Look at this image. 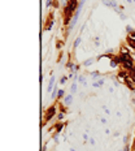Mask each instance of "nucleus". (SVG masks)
<instances>
[{
    "label": "nucleus",
    "mask_w": 135,
    "mask_h": 151,
    "mask_svg": "<svg viewBox=\"0 0 135 151\" xmlns=\"http://www.w3.org/2000/svg\"><path fill=\"white\" fill-rule=\"evenodd\" d=\"M57 107L59 105L55 103V104L49 105V107L47 108L46 113H44V116H43V123H42V125L44 126L46 125V123H49L53 117H56V115H57Z\"/></svg>",
    "instance_id": "1"
},
{
    "label": "nucleus",
    "mask_w": 135,
    "mask_h": 151,
    "mask_svg": "<svg viewBox=\"0 0 135 151\" xmlns=\"http://www.w3.org/2000/svg\"><path fill=\"white\" fill-rule=\"evenodd\" d=\"M116 76H117V77H116L117 81H119V82H125V80L129 77V71L121 68V71H118V73H117Z\"/></svg>",
    "instance_id": "2"
},
{
    "label": "nucleus",
    "mask_w": 135,
    "mask_h": 151,
    "mask_svg": "<svg viewBox=\"0 0 135 151\" xmlns=\"http://www.w3.org/2000/svg\"><path fill=\"white\" fill-rule=\"evenodd\" d=\"M125 44H126V46H127L129 48H130L131 51H135V38L130 37V35H127V37H126Z\"/></svg>",
    "instance_id": "3"
},
{
    "label": "nucleus",
    "mask_w": 135,
    "mask_h": 151,
    "mask_svg": "<svg viewBox=\"0 0 135 151\" xmlns=\"http://www.w3.org/2000/svg\"><path fill=\"white\" fill-rule=\"evenodd\" d=\"M103 3L105 7H108V8H113V9H116V8H118V4L115 1V0H103Z\"/></svg>",
    "instance_id": "4"
},
{
    "label": "nucleus",
    "mask_w": 135,
    "mask_h": 151,
    "mask_svg": "<svg viewBox=\"0 0 135 151\" xmlns=\"http://www.w3.org/2000/svg\"><path fill=\"white\" fill-rule=\"evenodd\" d=\"M62 103L66 105V107H70L71 103H73V94L65 95V96H64V99H62Z\"/></svg>",
    "instance_id": "5"
},
{
    "label": "nucleus",
    "mask_w": 135,
    "mask_h": 151,
    "mask_svg": "<svg viewBox=\"0 0 135 151\" xmlns=\"http://www.w3.org/2000/svg\"><path fill=\"white\" fill-rule=\"evenodd\" d=\"M64 126H65V123L57 121L55 125H53V128H55V133H61L62 129H64Z\"/></svg>",
    "instance_id": "6"
},
{
    "label": "nucleus",
    "mask_w": 135,
    "mask_h": 151,
    "mask_svg": "<svg viewBox=\"0 0 135 151\" xmlns=\"http://www.w3.org/2000/svg\"><path fill=\"white\" fill-rule=\"evenodd\" d=\"M125 83H126V86H127V89H130L131 91H133V90L135 89V82L130 80V77L126 78V80H125Z\"/></svg>",
    "instance_id": "7"
},
{
    "label": "nucleus",
    "mask_w": 135,
    "mask_h": 151,
    "mask_svg": "<svg viewBox=\"0 0 135 151\" xmlns=\"http://www.w3.org/2000/svg\"><path fill=\"white\" fill-rule=\"evenodd\" d=\"M105 83V80L104 78H100V80L98 81H94V83H92V87H95V89H99V87H101Z\"/></svg>",
    "instance_id": "8"
},
{
    "label": "nucleus",
    "mask_w": 135,
    "mask_h": 151,
    "mask_svg": "<svg viewBox=\"0 0 135 151\" xmlns=\"http://www.w3.org/2000/svg\"><path fill=\"white\" fill-rule=\"evenodd\" d=\"M95 61H96V59H94V57H90V59H87V60H85V61L82 63V65L86 66V68H88V66H91Z\"/></svg>",
    "instance_id": "9"
},
{
    "label": "nucleus",
    "mask_w": 135,
    "mask_h": 151,
    "mask_svg": "<svg viewBox=\"0 0 135 151\" xmlns=\"http://www.w3.org/2000/svg\"><path fill=\"white\" fill-rule=\"evenodd\" d=\"M53 24H55V20L51 19V17H49V20L47 21V25L44 26V30H46V31H49V30L53 28Z\"/></svg>",
    "instance_id": "10"
},
{
    "label": "nucleus",
    "mask_w": 135,
    "mask_h": 151,
    "mask_svg": "<svg viewBox=\"0 0 135 151\" xmlns=\"http://www.w3.org/2000/svg\"><path fill=\"white\" fill-rule=\"evenodd\" d=\"M91 77H92L94 81H98V80L101 78V73L99 71H94V72H91Z\"/></svg>",
    "instance_id": "11"
},
{
    "label": "nucleus",
    "mask_w": 135,
    "mask_h": 151,
    "mask_svg": "<svg viewBox=\"0 0 135 151\" xmlns=\"http://www.w3.org/2000/svg\"><path fill=\"white\" fill-rule=\"evenodd\" d=\"M116 12H117V14H118V16H119V19H121V20H126V19H127V16H126V14L124 13V12H122V9H119V8H116V9H115Z\"/></svg>",
    "instance_id": "12"
},
{
    "label": "nucleus",
    "mask_w": 135,
    "mask_h": 151,
    "mask_svg": "<svg viewBox=\"0 0 135 151\" xmlns=\"http://www.w3.org/2000/svg\"><path fill=\"white\" fill-rule=\"evenodd\" d=\"M59 86L57 85H55V87H53V90H52V93H51V98L52 99H56L57 98V93H59Z\"/></svg>",
    "instance_id": "13"
},
{
    "label": "nucleus",
    "mask_w": 135,
    "mask_h": 151,
    "mask_svg": "<svg viewBox=\"0 0 135 151\" xmlns=\"http://www.w3.org/2000/svg\"><path fill=\"white\" fill-rule=\"evenodd\" d=\"M109 65H110V68H113V69H116L117 66H118L119 64H118V61L115 59V57H112V59L109 60Z\"/></svg>",
    "instance_id": "14"
},
{
    "label": "nucleus",
    "mask_w": 135,
    "mask_h": 151,
    "mask_svg": "<svg viewBox=\"0 0 135 151\" xmlns=\"http://www.w3.org/2000/svg\"><path fill=\"white\" fill-rule=\"evenodd\" d=\"M64 96H65V90L64 89H60L59 90V93H57V100H62L64 99Z\"/></svg>",
    "instance_id": "15"
},
{
    "label": "nucleus",
    "mask_w": 135,
    "mask_h": 151,
    "mask_svg": "<svg viewBox=\"0 0 135 151\" xmlns=\"http://www.w3.org/2000/svg\"><path fill=\"white\" fill-rule=\"evenodd\" d=\"M81 42H82V38H81V37H77L76 41H74V43H73V48H74V50H77V48L79 47Z\"/></svg>",
    "instance_id": "16"
},
{
    "label": "nucleus",
    "mask_w": 135,
    "mask_h": 151,
    "mask_svg": "<svg viewBox=\"0 0 135 151\" xmlns=\"http://www.w3.org/2000/svg\"><path fill=\"white\" fill-rule=\"evenodd\" d=\"M56 119H57V121H64L65 113L64 112H57V115H56Z\"/></svg>",
    "instance_id": "17"
},
{
    "label": "nucleus",
    "mask_w": 135,
    "mask_h": 151,
    "mask_svg": "<svg viewBox=\"0 0 135 151\" xmlns=\"http://www.w3.org/2000/svg\"><path fill=\"white\" fill-rule=\"evenodd\" d=\"M125 30H126V34H127V35H130L131 33H133L134 30H135V29H134V28H133V26H131V25H126Z\"/></svg>",
    "instance_id": "18"
},
{
    "label": "nucleus",
    "mask_w": 135,
    "mask_h": 151,
    "mask_svg": "<svg viewBox=\"0 0 135 151\" xmlns=\"http://www.w3.org/2000/svg\"><path fill=\"white\" fill-rule=\"evenodd\" d=\"M77 90H78V89H77V82H74L73 85L70 86V94H76Z\"/></svg>",
    "instance_id": "19"
},
{
    "label": "nucleus",
    "mask_w": 135,
    "mask_h": 151,
    "mask_svg": "<svg viewBox=\"0 0 135 151\" xmlns=\"http://www.w3.org/2000/svg\"><path fill=\"white\" fill-rule=\"evenodd\" d=\"M65 66H66L68 69H70V71H73V69H74V66H76V64H74L73 61H70V60H69V61L66 63V65H65Z\"/></svg>",
    "instance_id": "20"
},
{
    "label": "nucleus",
    "mask_w": 135,
    "mask_h": 151,
    "mask_svg": "<svg viewBox=\"0 0 135 151\" xmlns=\"http://www.w3.org/2000/svg\"><path fill=\"white\" fill-rule=\"evenodd\" d=\"M78 82L82 83L83 86H86L87 83H86V80H85V76H79V77H78Z\"/></svg>",
    "instance_id": "21"
},
{
    "label": "nucleus",
    "mask_w": 135,
    "mask_h": 151,
    "mask_svg": "<svg viewBox=\"0 0 135 151\" xmlns=\"http://www.w3.org/2000/svg\"><path fill=\"white\" fill-rule=\"evenodd\" d=\"M59 134L60 133H53V135H52V140H53V142H55V143H59Z\"/></svg>",
    "instance_id": "22"
},
{
    "label": "nucleus",
    "mask_w": 135,
    "mask_h": 151,
    "mask_svg": "<svg viewBox=\"0 0 135 151\" xmlns=\"http://www.w3.org/2000/svg\"><path fill=\"white\" fill-rule=\"evenodd\" d=\"M68 80H69V78H68V76H62V77L60 78V85H64V83L66 82Z\"/></svg>",
    "instance_id": "23"
},
{
    "label": "nucleus",
    "mask_w": 135,
    "mask_h": 151,
    "mask_svg": "<svg viewBox=\"0 0 135 151\" xmlns=\"http://www.w3.org/2000/svg\"><path fill=\"white\" fill-rule=\"evenodd\" d=\"M129 77H130V80H131V81H134V82H135V71L129 72Z\"/></svg>",
    "instance_id": "24"
},
{
    "label": "nucleus",
    "mask_w": 135,
    "mask_h": 151,
    "mask_svg": "<svg viewBox=\"0 0 135 151\" xmlns=\"http://www.w3.org/2000/svg\"><path fill=\"white\" fill-rule=\"evenodd\" d=\"M52 7L55 8V9H57V8L60 7V0H53V4H52Z\"/></svg>",
    "instance_id": "25"
},
{
    "label": "nucleus",
    "mask_w": 135,
    "mask_h": 151,
    "mask_svg": "<svg viewBox=\"0 0 135 151\" xmlns=\"http://www.w3.org/2000/svg\"><path fill=\"white\" fill-rule=\"evenodd\" d=\"M68 3H69V0H60V5H61L62 8H65L68 5Z\"/></svg>",
    "instance_id": "26"
},
{
    "label": "nucleus",
    "mask_w": 135,
    "mask_h": 151,
    "mask_svg": "<svg viewBox=\"0 0 135 151\" xmlns=\"http://www.w3.org/2000/svg\"><path fill=\"white\" fill-rule=\"evenodd\" d=\"M62 46H64V42H62V41H57V44H56V48H57V50H61Z\"/></svg>",
    "instance_id": "27"
},
{
    "label": "nucleus",
    "mask_w": 135,
    "mask_h": 151,
    "mask_svg": "<svg viewBox=\"0 0 135 151\" xmlns=\"http://www.w3.org/2000/svg\"><path fill=\"white\" fill-rule=\"evenodd\" d=\"M52 4H53V0H46V7L47 8L52 7Z\"/></svg>",
    "instance_id": "28"
},
{
    "label": "nucleus",
    "mask_w": 135,
    "mask_h": 151,
    "mask_svg": "<svg viewBox=\"0 0 135 151\" xmlns=\"http://www.w3.org/2000/svg\"><path fill=\"white\" fill-rule=\"evenodd\" d=\"M99 46H100V38L95 37V47H99Z\"/></svg>",
    "instance_id": "29"
},
{
    "label": "nucleus",
    "mask_w": 135,
    "mask_h": 151,
    "mask_svg": "<svg viewBox=\"0 0 135 151\" xmlns=\"http://www.w3.org/2000/svg\"><path fill=\"white\" fill-rule=\"evenodd\" d=\"M79 69H81V65H79V64H76V66H74V69H73V71H71V72H73V73H74V72H78V71H79Z\"/></svg>",
    "instance_id": "30"
},
{
    "label": "nucleus",
    "mask_w": 135,
    "mask_h": 151,
    "mask_svg": "<svg viewBox=\"0 0 135 151\" xmlns=\"http://www.w3.org/2000/svg\"><path fill=\"white\" fill-rule=\"evenodd\" d=\"M82 138H83V141H85V142H87V141H88V140H90V138H88V135H87V133H83Z\"/></svg>",
    "instance_id": "31"
},
{
    "label": "nucleus",
    "mask_w": 135,
    "mask_h": 151,
    "mask_svg": "<svg viewBox=\"0 0 135 151\" xmlns=\"http://www.w3.org/2000/svg\"><path fill=\"white\" fill-rule=\"evenodd\" d=\"M130 150H131V149H130V145L126 143L125 146H124V151H130Z\"/></svg>",
    "instance_id": "32"
},
{
    "label": "nucleus",
    "mask_w": 135,
    "mask_h": 151,
    "mask_svg": "<svg viewBox=\"0 0 135 151\" xmlns=\"http://www.w3.org/2000/svg\"><path fill=\"white\" fill-rule=\"evenodd\" d=\"M124 143H125V145L129 143V134H126L125 137H124Z\"/></svg>",
    "instance_id": "33"
},
{
    "label": "nucleus",
    "mask_w": 135,
    "mask_h": 151,
    "mask_svg": "<svg viewBox=\"0 0 135 151\" xmlns=\"http://www.w3.org/2000/svg\"><path fill=\"white\" fill-rule=\"evenodd\" d=\"M103 110H104V112H105L107 115H109V113H110V111L107 108V105H103Z\"/></svg>",
    "instance_id": "34"
},
{
    "label": "nucleus",
    "mask_w": 135,
    "mask_h": 151,
    "mask_svg": "<svg viewBox=\"0 0 135 151\" xmlns=\"http://www.w3.org/2000/svg\"><path fill=\"white\" fill-rule=\"evenodd\" d=\"M88 142H90V145H92V146H94V145L96 143V141H95L94 138H90V140H88Z\"/></svg>",
    "instance_id": "35"
},
{
    "label": "nucleus",
    "mask_w": 135,
    "mask_h": 151,
    "mask_svg": "<svg viewBox=\"0 0 135 151\" xmlns=\"http://www.w3.org/2000/svg\"><path fill=\"white\" fill-rule=\"evenodd\" d=\"M74 76H76L74 73H69L68 74V78H69V80H71V78H74Z\"/></svg>",
    "instance_id": "36"
},
{
    "label": "nucleus",
    "mask_w": 135,
    "mask_h": 151,
    "mask_svg": "<svg viewBox=\"0 0 135 151\" xmlns=\"http://www.w3.org/2000/svg\"><path fill=\"white\" fill-rule=\"evenodd\" d=\"M100 121H101V124H107V119H105V117H101Z\"/></svg>",
    "instance_id": "37"
},
{
    "label": "nucleus",
    "mask_w": 135,
    "mask_h": 151,
    "mask_svg": "<svg viewBox=\"0 0 135 151\" xmlns=\"http://www.w3.org/2000/svg\"><path fill=\"white\" fill-rule=\"evenodd\" d=\"M42 151H47V145H44V146L42 147Z\"/></svg>",
    "instance_id": "38"
},
{
    "label": "nucleus",
    "mask_w": 135,
    "mask_h": 151,
    "mask_svg": "<svg viewBox=\"0 0 135 151\" xmlns=\"http://www.w3.org/2000/svg\"><path fill=\"white\" fill-rule=\"evenodd\" d=\"M85 28H86V24L82 26V28H81V33H83V30H85Z\"/></svg>",
    "instance_id": "39"
},
{
    "label": "nucleus",
    "mask_w": 135,
    "mask_h": 151,
    "mask_svg": "<svg viewBox=\"0 0 135 151\" xmlns=\"http://www.w3.org/2000/svg\"><path fill=\"white\" fill-rule=\"evenodd\" d=\"M130 37H133V38H135V30H134V31H133V33H131V34H130Z\"/></svg>",
    "instance_id": "40"
},
{
    "label": "nucleus",
    "mask_w": 135,
    "mask_h": 151,
    "mask_svg": "<svg viewBox=\"0 0 135 151\" xmlns=\"http://www.w3.org/2000/svg\"><path fill=\"white\" fill-rule=\"evenodd\" d=\"M105 133H107V134H110V130H109V129L107 128V129H105Z\"/></svg>",
    "instance_id": "41"
},
{
    "label": "nucleus",
    "mask_w": 135,
    "mask_h": 151,
    "mask_svg": "<svg viewBox=\"0 0 135 151\" xmlns=\"http://www.w3.org/2000/svg\"><path fill=\"white\" fill-rule=\"evenodd\" d=\"M131 103H133V104H135V98H133V99H131Z\"/></svg>",
    "instance_id": "42"
},
{
    "label": "nucleus",
    "mask_w": 135,
    "mask_h": 151,
    "mask_svg": "<svg viewBox=\"0 0 135 151\" xmlns=\"http://www.w3.org/2000/svg\"><path fill=\"white\" fill-rule=\"evenodd\" d=\"M126 1H127V3H133L134 0H126Z\"/></svg>",
    "instance_id": "43"
},
{
    "label": "nucleus",
    "mask_w": 135,
    "mask_h": 151,
    "mask_svg": "<svg viewBox=\"0 0 135 151\" xmlns=\"http://www.w3.org/2000/svg\"><path fill=\"white\" fill-rule=\"evenodd\" d=\"M70 151H77L76 149H70Z\"/></svg>",
    "instance_id": "44"
},
{
    "label": "nucleus",
    "mask_w": 135,
    "mask_h": 151,
    "mask_svg": "<svg viewBox=\"0 0 135 151\" xmlns=\"http://www.w3.org/2000/svg\"><path fill=\"white\" fill-rule=\"evenodd\" d=\"M133 94H134V95H135V89H134V90H133Z\"/></svg>",
    "instance_id": "45"
},
{
    "label": "nucleus",
    "mask_w": 135,
    "mask_h": 151,
    "mask_svg": "<svg viewBox=\"0 0 135 151\" xmlns=\"http://www.w3.org/2000/svg\"><path fill=\"white\" fill-rule=\"evenodd\" d=\"M118 151H124V150H122V149H119V150H118Z\"/></svg>",
    "instance_id": "46"
},
{
    "label": "nucleus",
    "mask_w": 135,
    "mask_h": 151,
    "mask_svg": "<svg viewBox=\"0 0 135 151\" xmlns=\"http://www.w3.org/2000/svg\"><path fill=\"white\" fill-rule=\"evenodd\" d=\"M134 146H135V140H134Z\"/></svg>",
    "instance_id": "47"
},
{
    "label": "nucleus",
    "mask_w": 135,
    "mask_h": 151,
    "mask_svg": "<svg viewBox=\"0 0 135 151\" xmlns=\"http://www.w3.org/2000/svg\"><path fill=\"white\" fill-rule=\"evenodd\" d=\"M134 71H135V66H134Z\"/></svg>",
    "instance_id": "48"
}]
</instances>
